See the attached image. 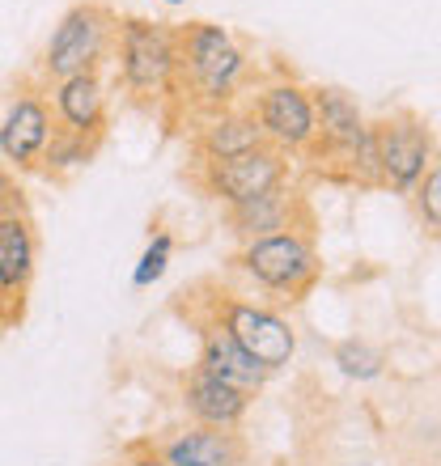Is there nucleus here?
Returning <instances> with one entry per match:
<instances>
[{"label": "nucleus", "instance_id": "f257e3e1", "mask_svg": "<svg viewBox=\"0 0 441 466\" xmlns=\"http://www.w3.org/2000/svg\"><path fill=\"white\" fill-rule=\"evenodd\" d=\"M179 35V86H174V106L187 111H220L242 98L251 81V51L217 22H187L174 25Z\"/></svg>", "mask_w": 441, "mask_h": 466}, {"label": "nucleus", "instance_id": "f03ea898", "mask_svg": "<svg viewBox=\"0 0 441 466\" xmlns=\"http://www.w3.org/2000/svg\"><path fill=\"white\" fill-rule=\"evenodd\" d=\"M110 60L119 68V86L136 106L161 111L174 106L179 86V35L170 22H153L140 13H128L115 25V51Z\"/></svg>", "mask_w": 441, "mask_h": 466}, {"label": "nucleus", "instance_id": "7ed1b4c3", "mask_svg": "<svg viewBox=\"0 0 441 466\" xmlns=\"http://www.w3.org/2000/svg\"><path fill=\"white\" fill-rule=\"evenodd\" d=\"M233 271H242L259 293L281 306H302L323 280V255L314 229H284L272 238H255L233 250Z\"/></svg>", "mask_w": 441, "mask_h": 466}, {"label": "nucleus", "instance_id": "20e7f679", "mask_svg": "<svg viewBox=\"0 0 441 466\" xmlns=\"http://www.w3.org/2000/svg\"><path fill=\"white\" fill-rule=\"evenodd\" d=\"M115 25H119V13L102 0H77L73 9H64L38 56V86L81 73H102L115 51Z\"/></svg>", "mask_w": 441, "mask_h": 466}, {"label": "nucleus", "instance_id": "39448f33", "mask_svg": "<svg viewBox=\"0 0 441 466\" xmlns=\"http://www.w3.org/2000/svg\"><path fill=\"white\" fill-rule=\"evenodd\" d=\"M204 319H212L220 331H230L246 352L255 356L259 365L268 369L272 378H276V373L297 356V327L289 322L284 309L268 306V301H251V297H233V293H212Z\"/></svg>", "mask_w": 441, "mask_h": 466}, {"label": "nucleus", "instance_id": "423d86ee", "mask_svg": "<svg viewBox=\"0 0 441 466\" xmlns=\"http://www.w3.org/2000/svg\"><path fill=\"white\" fill-rule=\"evenodd\" d=\"M374 153H378V187L391 196H412V187L437 166V136L429 119L416 111H391L382 119H369Z\"/></svg>", "mask_w": 441, "mask_h": 466}, {"label": "nucleus", "instance_id": "0eeeda50", "mask_svg": "<svg viewBox=\"0 0 441 466\" xmlns=\"http://www.w3.org/2000/svg\"><path fill=\"white\" fill-rule=\"evenodd\" d=\"M251 115L259 123L263 145L281 148L284 157H306L314 140H319V123H314V98L310 86L289 73H276L272 81L251 94Z\"/></svg>", "mask_w": 441, "mask_h": 466}, {"label": "nucleus", "instance_id": "6e6552de", "mask_svg": "<svg viewBox=\"0 0 441 466\" xmlns=\"http://www.w3.org/2000/svg\"><path fill=\"white\" fill-rule=\"evenodd\" d=\"M293 174V157H284L281 148L259 145L242 157L230 161H204V166H191V178L200 183V191L209 199H217L220 208H233V204H246V199L263 196L272 187L289 183Z\"/></svg>", "mask_w": 441, "mask_h": 466}, {"label": "nucleus", "instance_id": "1a4fd4ad", "mask_svg": "<svg viewBox=\"0 0 441 466\" xmlns=\"http://www.w3.org/2000/svg\"><path fill=\"white\" fill-rule=\"evenodd\" d=\"M51 132L56 119L43 86H22L0 115V161H9L13 170H38Z\"/></svg>", "mask_w": 441, "mask_h": 466}, {"label": "nucleus", "instance_id": "9d476101", "mask_svg": "<svg viewBox=\"0 0 441 466\" xmlns=\"http://www.w3.org/2000/svg\"><path fill=\"white\" fill-rule=\"evenodd\" d=\"M310 98H314V123H319V140L306 153L310 170L327 174L335 170V161L356 145V136L369 127L361 102L348 94L344 86H310Z\"/></svg>", "mask_w": 441, "mask_h": 466}, {"label": "nucleus", "instance_id": "9b49d317", "mask_svg": "<svg viewBox=\"0 0 441 466\" xmlns=\"http://www.w3.org/2000/svg\"><path fill=\"white\" fill-rule=\"evenodd\" d=\"M225 229L242 246V242H255V238L284 233V229H314V217H310L306 196L293 183H281V187H272V191H263V196L246 199V204L225 208Z\"/></svg>", "mask_w": 441, "mask_h": 466}, {"label": "nucleus", "instance_id": "f8f14e48", "mask_svg": "<svg viewBox=\"0 0 441 466\" xmlns=\"http://www.w3.org/2000/svg\"><path fill=\"white\" fill-rule=\"evenodd\" d=\"M56 119V132H73V136H98L107 140V123H110V102H107V76L102 73H81V76H64L43 86Z\"/></svg>", "mask_w": 441, "mask_h": 466}, {"label": "nucleus", "instance_id": "ddd939ff", "mask_svg": "<svg viewBox=\"0 0 441 466\" xmlns=\"http://www.w3.org/2000/svg\"><path fill=\"white\" fill-rule=\"evenodd\" d=\"M158 458L166 466H246L251 445L238 429H204V424H187L153 441Z\"/></svg>", "mask_w": 441, "mask_h": 466}, {"label": "nucleus", "instance_id": "4468645a", "mask_svg": "<svg viewBox=\"0 0 441 466\" xmlns=\"http://www.w3.org/2000/svg\"><path fill=\"white\" fill-rule=\"evenodd\" d=\"M179 403L191 416V424H204V429H242V420L255 399L225 386V381L204 373L200 365H191L179 378Z\"/></svg>", "mask_w": 441, "mask_h": 466}, {"label": "nucleus", "instance_id": "2eb2a0df", "mask_svg": "<svg viewBox=\"0 0 441 466\" xmlns=\"http://www.w3.org/2000/svg\"><path fill=\"white\" fill-rule=\"evenodd\" d=\"M196 365L204 369V373H212V378H220L225 386H233V390L251 394V399L272 381L268 369L259 365L255 356L246 352L230 331H220L217 322L204 319V314H200V356H196Z\"/></svg>", "mask_w": 441, "mask_h": 466}, {"label": "nucleus", "instance_id": "dca6fc26", "mask_svg": "<svg viewBox=\"0 0 441 466\" xmlns=\"http://www.w3.org/2000/svg\"><path fill=\"white\" fill-rule=\"evenodd\" d=\"M259 145H263V136H259V123L246 102H230V106H220V111L200 115L196 136H191L196 166L242 157V153H251V148H259Z\"/></svg>", "mask_w": 441, "mask_h": 466}, {"label": "nucleus", "instance_id": "f3484780", "mask_svg": "<svg viewBox=\"0 0 441 466\" xmlns=\"http://www.w3.org/2000/svg\"><path fill=\"white\" fill-rule=\"evenodd\" d=\"M38 268L35 217H0V289L26 301Z\"/></svg>", "mask_w": 441, "mask_h": 466}, {"label": "nucleus", "instance_id": "a211bd4d", "mask_svg": "<svg viewBox=\"0 0 441 466\" xmlns=\"http://www.w3.org/2000/svg\"><path fill=\"white\" fill-rule=\"evenodd\" d=\"M98 148H102L98 136L51 132L47 148H43V161H38V174H47V178H68V174L86 170L89 161L98 157Z\"/></svg>", "mask_w": 441, "mask_h": 466}, {"label": "nucleus", "instance_id": "6ab92c4d", "mask_svg": "<svg viewBox=\"0 0 441 466\" xmlns=\"http://www.w3.org/2000/svg\"><path fill=\"white\" fill-rule=\"evenodd\" d=\"M331 365L340 369L348 381H378L382 373H386V348H378L374 339H365V335H353V339H340V344L331 348Z\"/></svg>", "mask_w": 441, "mask_h": 466}, {"label": "nucleus", "instance_id": "aec40b11", "mask_svg": "<svg viewBox=\"0 0 441 466\" xmlns=\"http://www.w3.org/2000/svg\"><path fill=\"white\" fill-rule=\"evenodd\" d=\"M170 258H174V233L158 229L153 238H149L145 246V255L136 258V268H132V289H153V284L170 271Z\"/></svg>", "mask_w": 441, "mask_h": 466}, {"label": "nucleus", "instance_id": "412c9836", "mask_svg": "<svg viewBox=\"0 0 441 466\" xmlns=\"http://www.w3.org/2000/svg\"><path fill=\"white\" fill-rule=\"evenodd\" d=\"M412 204H416V217L425 225L429 238H437L441 229V166H433L416 187H412Z\"/></svg>", "mask_w": 441, "mask_h": 466}, {"label": "nucleus", "instance_id": "4be33fe9", "mask_svg": "<svg viewBox=\"0 0 441 466\" xmlns=\"http://www.w3.org/2000/svg\"><path fill=\"white\" fill-rule=\"evenodd\" d=\"M115 466H166L158 458V450H153V441H132L128 450L119 454V462Z\"/></svg>", "mask_w": 441, "mask_h": 466}, {"label": "nucleus", "instance_id": "5701e85b", "mask_svg": "<svg viewBox=\"0 0 441 466\" xmlns=\"http://www.w3.org/2000/svg\"><path fill=\"white\" fill-rule=\"evenodd\" d=\"M22 314H26V301H17V297H9L0 289V335L9 331L13 322H22Z\"/></svg>", "mask_w": 441, "mask_h": 466}, {"label": "nucleus", "instance_id": "b1692460", "mask_svg": "<svg viewBox=\"0 0 441 466\" xmlns=\"http://www.w3.org/2000/svg\"><path fill=\"white\" fill-rule=\"evenodd\" d=\"M161 5H170V9H183L187 0H161Z\"/></svg>", "mask_w": 441, "mask_h": 466}]
</instances>
